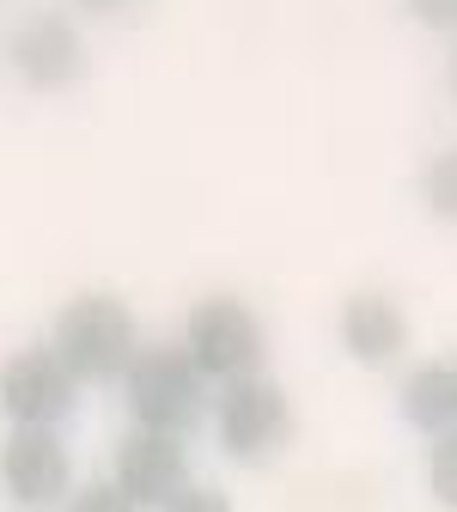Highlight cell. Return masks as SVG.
Returning a JSON list of instances; mask_svg holds the SVG:
<instances>
[{"instance_id": "cell-6", "label": "cell", "mask_w": 457, "mask_h": 512, "mask_svg": "<svg viewBox=\"0 0 457 512\" xmlns=\"http://www.w3.org/2000/svg\"><path fill=\"white\" fill-rule=\"evenodd\" d=\"M0 488L25 512L68 506L74 494V452L55 427H13L0 439Z\"/></svg>"}, {"instance_id": "cell-14", "label": "cell", "mask_w": 457, "mask_h": 512, "mask_svg": "<svg viewBox=\"0 0 457 512\" xmlns=\"http://www.w3.org/2000/svg\"><path fill=\"white\" fill-rule=\"evenodd\" d=\"M403 7H409L415 25H427V31H439V37L457 43V0H403Z\"/></svg>"}, {"instance_id": "cell-13", "label": "cell", "mask_w": 457, "mask_h": 512, "mask_svg": "<svg viewBox=\"0 0 457 512\" xmlns=\"http://www.w3.org/2000/svg\"><path fill=\"white\" fill-rule=\"evenodd\" d=\"M68 512H135V506H128V494L116 482H86L68 494Z\"/></svg>"}, {"instance_id": "cell-12", "label": "cell", "mask_w": 457, "mask_h": 512, "mask_svg": "<svg viewBox=\"0 0 457 512\" xmlns=\"http://www.w3.org/2000/svg\"><path fill=\"white\" fill-rule=\"evenodd\" d=\"M427 494H433L445 512H457V427L427 445Z\"/></svg>"}, {"instance_id": "cell-3", "label": "cell", "mask_w": 457, "mask_h": 512, "mask_svg": "<svg viewBox=\"0 0 457 512\" xmlns=\"http://www.w3.org/2000/svg\"><path fill=\"white\" fill-rule=\"evenodd\" d=\"M183 354L195 360L208 384H238L256 378L269 366V330H263V311L238 293H208L195 299L183 317Z\"/></svg>"}, {"instance_id": "cell-1", "label": "cell", "mask_w": 457, "mask_h": 512, "mask_svg": "<svg viewBox=\"0 0 457 512\" xmlns=\"http://www.w3.org/2000/svg\"><path fill=\"white\" fill-rule=\"evenodd\" d=\"M74 384H122L128 360L141 354V324L116 293H80L55 311L43 342Z\"/></svg>"}, {"instance_id": "cell-7", "label": "cell", "mask_w": 457, "mask_h": 512, "mask_svg": "<svg viewBox=\"0 0 457 512\" xmlns=\"http://www.w3.org/2000/svg\"><path fill=\"white\" fill-rule=\"evenodd\" d=\"M74 403H80V384L68 378V366L49 348H13L0 360V415L13 427H55L61 433Z\"/></svg>"}, {"instance_id": "cell-8", "label": "cell", "mask_w": 457, "mask_h": 512, "mask_svg": "<svg viewBox=\"0 0 457 512\" xmlns=\"http://www.w3.org/2000/svg\"><path fill=\"white\" fill-rule=\"evenodd\" d=\"M110 482L128 494V506H135V512H165V506L189 488V445L135 427V433L116 445V470H110Z\"/></svg>"}, {"instance_id": "cell-11", "label": "cell", "mask_w": 457, "mask_h": 512, "mask_svg": "<svg viewBox=\"0 0 457 512\" xmlns=\"http://www.w3.org/2000/svg\"><path fill=\"white\" fill-rule=\"evenodd\" d=\"M421 202L439 226H457V147L433 153L427 171H421Z\"/></svg>"}, {"instance_id": "cell-2", "label": "cell", "mask_w": 457, "mask_h": 512, "mask_svg": "<svg viewBox=\"0 0 457 512\" xmlns=\"http://www.w3.org/2000/svg\"><path fill=\"white\" fill-rule=\"evenodd\" d=\"M122 403H128V421L141 433L183 439L208 409V378L195 372L183 342H141V354L122 372Z\"/></svg>"}, {"instance_id": "cell-10", "label": "cell", "mask_w": 457, "mask_h": 512, "mask_svg": "<svg viewBox=\"0 0 457 512\" xmlns=\"http://www.w3.org/2000/svg\"><path fill=\"white\" fill-rule=\"evenodd\" d=\"M397 409H403V421H409L415 433H427V439L451 433V427H457V372H451V360H421V366H409L403 384H397Z\"/></svg>"}, {"instance_id": "cell-9", "label": "cell", "mask_w": 457, "mask_h": 512, "mask_svg": "<svg viewBox=\"0 0 457 512\" xmlns=\"http://www.w3.org/2000/svg\"><path fill=\"white\" fill-rule=\"evenodd\" d=\"M336 336H342V354H348L354 366L384 372V366H397V360L409 354V311H403L397 293L360 287V293H348L342 311H336Z\"/></svg>"}, {"instance_id": "cell-18", "label": "cell", "mask_w": 457, "mask_h": 512, "mask_svg": "<svg viewBox=\"0 0 457 512\" xmlns=\"http://www.w3.org/2000/svg\"><path fill=\"white\" fill-rule=\"evenodd\" d=\"M451 372H457V360H451Z\"/></svg>"}, {"instance_id": "cell-4", "label": "cell", "mask_w": 457, "mask_h": 512, "mask_svg": "<svg viewBox=\"0 0 457 512\" xmlns=\"http://www.w3.org/2000/svg\"><path fill=\"white\" fill-rule=\"evenodd\" d=\"M293 397L269 372L256 378H238V384H220L214 397V433H220V452L232 464H269L293 445Z\"/></svg>"}, {"instance_id": "cell-16", "label": "cell", "mask_w": 457, "mask_h": 512, "mask_svg": "<svg viewBox=\"0 0 457 512\" xmlns=\"http://www.w3.org/2000/svg\"><path fill=\"white\" fill-rule=\"evenodd\" d=\"M74 7H80L86 19H128L135 7H147V0H74Z\"/></svg>"}, {"instance_id": "cell-15", "label": "cell", "mask_w": 457, "mask_h": 512, "mask_svg": "<svg viewBox=\"0 0 457 512\" xmlns=\"http://www.w3.org/2000/svg\"><path fill=\"white\" fill-rule=\"evenodd\" d=\"M165 512H232V494H226V488H214V482H189Z\"/></svg>"}, {"instance_id": "cell-17", "label": "cell", "mask_w": 457, "mask_h": 512, "mask_svg": "<svg viewBox=\"0 0 457 512\" xmlns=\"http://www.w3.org/2000/svg\"><path fill=\"white\" fill-rule=\"evenodd\" d=\"M445 86H451V104H457V43H451V61H445Z\"/></svg>"}, {"instance_id": "cell-5", "label": "cell", "mask_w": 457, "mask_h": 512, "mask_svg": "<svg viewBox=\"0 0 457 512\" xmlns=\"http://www.w3.org/2000/svg\"><path fill=\"white\" fill-rule=\"evenodd\" d=\"M7 68L31 86V92H68L86 80L92 55H86V37L68 13H25L13 31H7Z\"/></svg>"}]
</instances>
